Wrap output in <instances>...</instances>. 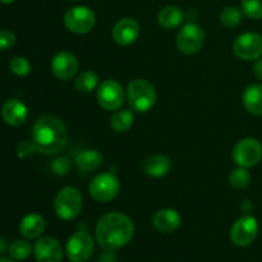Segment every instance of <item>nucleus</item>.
<instances>
[{
	"mask_svg": "<svg viewBox=\"0 0 262 262\" xmlns=\"http://www.w3.org/2000/svg\"><path fill=\"white\" fill-rule=\"evenodd\" d=\"M96 241L105 251H117L124 247L135 235V224L122 212H109L97 222Z\"/></svg>",
	"mask_w": 262,
	"mask_h": 262,
	"instance_id": "f257e3e1",
	"label": "nucleus"
},
{
	"mask_svg": "<svg viewBox=\"0 0 262 262\" xmlns=\"http://www.w3.org/2000/svg\"><path fill=\"white\" fill-rule=\"evenodd\" d=\"M96 15L94 10L83 5H77L67 10L64 15V25L71 32L83 35L95 27Z\"/></svg>",
	"mask_w": 262,
	"mask_h": 262,
	"instance_id": "6e6552de",
	"label": "nucleus"
},
{
	"mask_svg": "<svg viewBox=\"0 0 262 262\" xmlns=\"http://www.w3.org/2000/svg\"><path fill=\"white\" fill-rule=\"evenodd\" d=\"M171 159L165 155H152L143 164V170L152 178H161L171 169Z\"/></svg>",
	"mask_w": 262,
	"mask_h": 262,
	"instance_id": "aec40b11",
	"label": "nucleus"
},
{
	"mask_svg": "<svg viewBox=\"0 0 262 262\" xmlns=\"http://www.w3.org/2000/svg\"><path fill=\"white\" fill-rule=\"evenodd\" d=\"M79 68L78 60L69 51H60L51 60V72L60 81L73 78Z\"/></svg>",
	"mask_w": 262,
	"mask_h": 262,
	"instance_id": "ddd939ff",
	"label": "nucleus"
},
{
	"mask_svg": "<svg viewBox=\"0 0 262 262\" xmlns=\"http://www.w3.org/2000/svg\"><path fill=\"white\" fill-rule=\"evenodd\" d=\"M258 234V223L256 217L246 215L238 219L230 229V239L238 247H247Z\"/></svg>",
	"mask_w": 262,
	"mask_h": 262,
	"instance_id": "f8f14e48",
	"label": "nucleus"
},
{
	"mask_svg": "<svg viewBox=\"0 0 262 262\" xmlns=\"http://www.w3.org/2000/svg\"><path fill=\"white\" fill-rule=\"evenodd\" d=\"M36 151H37V148H36L33 141H31V142L30 141H23V142H20L17 147L18 156L22 159L31 158V156H32Z\"/></svg>",
	"mask_w": 262,
	"mask_h": 262,
	"instance_id": "7c9ffc66",
	"label": "nucleus"
},
{
	"mask_svg": "<svg viewBox=\"0 0 262 262\" xmlns=\"http://www.w3.org/2000/svg\"><path fill=\"white\" fill-rule=\"evenodd\" d=\"M33 253L37 262H61L64 255L60 243L51 237L40 238L35 243Z\"/></svg>",
	"mask_w": 262,
	"mask_h": 262,
	"instance_id": "4468645a",
	"label": "nucleus"
},
{
	"mask_svg": "<svg viewBox=\"0 0 262 262\" xmlns=\"http://www.w3.org/2000/svg\"><path fill=\"white\" fill-rule=\"evenodd\" d=\"M229 183L234 189H243L251 183V174L246 168L238 166L229 174Z\"/></svg>",
	"mask_w": 262,
	"mask_h": 262,
	"instance_id": "a878e982",
	"label": "nucleus"
},
{
	"mask_svg": "<svg viewBox=\"0 0 262 262\" xmlns=\"http://www.w3.org/2000/svg\"><path fill=\"white\" fill-rule=\"evenodd\" d=\"M154 227L161 233H171L178 229L182 224V217L177 210H159L152 217Z\"/></svg>",
	"mask_w": 262,
	"mask_h": 262,
	"instance_id": "f3484780",
	"label": "nucleus"
},
{
	"mask_svg": "<svg viewBox=\"0 0 262 262\" xmlns=\"http://www.w3.org/2000/svg\"><path fill=\"white\" fill-rule=\"evenodd\" d=\"M243 14L251 19H261L262 18V0H242L241 2Z\"/></svg>",
	"mask_w": 262,
	"mask_h": 262,
	"instance_id": "cd10ccee",
	"label": "nucleus"
},
{
	"mask_svg": "<svg viewBox=\"0 0 262 262\" xmlns=\"http://www.w3.org/2000/svg\"><path fill=\"white\" fill-rule=\"evenodd\" d=\"M242 101L248 113L260 117L262 115V84L253 83L250 84L243 91Z\"/></svg>",
	"mask_w": 262,
	"mask_h": 262,
	"instance_id": "6ab92c4d",
	"label": "nucleus"
},
{
	"mask_svg": "<svg viewBox=\"0 0 262 262\" xmlns=\"http://www.w3.org/2000/svg\"><path fill=\"white\" fill-rule=\"evenodd\" d=\"M140 36V25L135 18H123L115 23L113 28V38L118 45L128 46Z\"/></svg>",
	"mask_w": 262,
	"mask_h": 262,
	"instance_id": "2eb2a0df",
	"label": "nucleus"
},
{
	"mask_svg": "<svg viewBox=\"0 0 262 262\" xmlns=\"http://www.w3.org/2000/svg\"><path fill=\"white\" fill-rule=\"evenodd\" d=\"M2 117L7 124L12 127H19L27 120L28 109L20 100L10 99L3 105Z\"/></svg>",
	"mask_w": 262,
	"mask_h": 262,
	"instance_id": "dca6fc26",
	"label": "nucleus"
},
{
	"mask_svg": "<svg viewBox=\"0 0 262 262\" xmlns=\"http://www.w3.org/2000/svg\"><path fill=\"white\" fill-rule=\"evenodd\" d=\"M15 35L9 30L0 31V50H8L15 43Z\"/></svg>",
	"mask_w": 262,
	"mask_h": 262,
	"instance_id": "2f4dec72",
	"label": "nucleus"
},
{
	"mask_svg": "<svg viewBox=\"0 0 262 262\" xmlns=\"http://www.w3.org/2000/svg\"><path fill=\"white\" fill-rule=\"evenodd\" d=\"M124 89L115 79H105L97 89V101L102 109L117 112L124 102Z\"/></svg>",
	"mask_w": 262,
	"mask_h": 262,
	"instance_id": "9d476101",
	"label": "nucleus"
},
{
	"mask_svg": "<svg viewBox=\"0 0 262 262\" xmlns=\"http://www.w3.org/2000/svg\"><path fill=\"white\" fill-rule=\"evenodd\" d=\"M2 3H5V4H10V3H13L14 0H0Z\"/></svg>",
	"mask_w": 262,
	"mask_h": 262,
	"instance_id": "c9c22d12",
	"label": "nucleus"
},
{
	"mask_svg": "<svg viewBox=\"0 0 262 262\" xmlns=\"http://www.w3.org/2000/svg\"><path fill=\"white\" fill-rule=\"evenodd\" d=\"M99 76L92 71L82 72L76 79V89L77 91L82 94H90L99 86Z\"/></svg>",
	"mask_w": 262,
	"mask_h": 262,
	"instance_id": "b1692460",
	"label": "nucleus"
},
{
	"mask_svg": "<svg viewBox=\"0 0 262 262\" xmlns=\"http://www.w3.org/2000/svg\"><path fill=\"white\" fill-rule=\"evenodd\" d=\"M10 71L19 77H26L31 72V63L23 56H15L9 63Z\"/></svg>",
	"mask_w": 262,
	"mask_h": 262,
	"instance_id": "c85d7f7f",
	"label": "nucleus"
},
{
	"mask_svg": "<svg viewBox=\"0 0 262 262\" xmlns=\"http://www.w3.org/2000/svg\"><path fill=\"white\" fill-rule=\"evenodd\" d=\"M156 99L155 87L146 79L137 78L128 83L127 100L133 112L147 113L155 105Z\"/></svg>",
	"mask_w": 262,
	"mask_h": 262,
	"instance_id": "7ed1b4c3",
	"label": "nucleus"
},
{
	"mask_svg": "<svg viewBox=\"0 0 262 262\" xmlns=\"http://www.w3.org/2000/svg\"><path fill=\"white\" fill-rule=\"evenodd\" d=\"M184 20V13L181 8L174 7V5H168L160 9L158 13V22L159 25L166 30H173V28L179 27Z\"/></svg>",
	"mask_w": 262,
	"mask_h": 262,
	"instance_id": "412c9836",
	"label": "nucleus"
},
{
	"mask_svg": "<svg viewBox=\"0 0 262 262\" xmlns=\"http://www.w3.org/2000/svg\"><path fill=\"white\" fill-rule=\"evenodd\" d=\"M8 251H9V255L12 256V258H14V260H18V261H22V260H26V258L31 255V252H32V247H31V245L27 242V241L17 239L14 241V242L10 243Z\"/></svg>",
	"mask_w": 262,
	"mask_h": 262,
	"instance_id": "bb28decb",
	"label": "nucleus"
},
{
	"mask_svg": "<svg viewBox=\"0 0 262 262\" xmlns=\"http://www.w3.org/2000/svg\"><path fill=\"white\" fill-rule=\"evenodd\" d=\"M94 238L84 230L76 232L67 242L66 253L71 262H86L94 253Z\"/></svg>",
	"mask_w": 262,
	"mask_h": 262,
	"instance_id": "1a4fd4ad",
	"label": "nucleus"
},
{
	"mask_svg": "<svg viewBox=\"0 0 262 262\" xmlns=\"http://www.w3.org/2000/svg\"><path fill=\"white\" fill-rule=\"evenodd\" d=\"M206 33L204 28L197 23H187L179 30L177 35V46L179 51L186 55H193L199 53L205 45Z\"/></svg>",
	"mask_w": 262,
	"mask_h": 262,
	"instance_id": "39448f33",
	"label": "nucleus"
},
{
	"mask_svg": "<svg viewBox=\"0 0 262 262\" xmlns=\"http://www.w3.org/2000/svg\"><path fill=\"white\" fill-rule=\"evenodd\" d=\"M76 165L82 171H91L104 163V156L96 150H83L76 156Z\"/></svg>",
	"mask_w": 262,
	"mask_h": 262,
	"instance_id": "4be33fe9",
	"label": "nucleus"
},
{
	"mask_svg": "<svg viewBox=\"0 0 262 262\" xmlns=\"http://www.w3.org/2000/svg\"><path fill=\"white\" fill-rule=\"evenodd\" d=\"M120 182L113 173L97 174L89 186V192L94 200L99 202H109L118 196Z\"/></svg>",
	"mask_w": 262,
	"mask_h": 262,
	"instance_id": "0eeeda50",
	"label": "nucleus"
},
{
	"mask_svg": "<svg viewBox=\"0 0 262 262\" xmlns=\"http://www.w3.org/2000/svg\"><path fill=\"white\" fill-rule=\"evenodd\" d=\"M233 161L242 168H252L257 165L262 159V145L258 140L252 137L238 141L233 148Z\"/></svg>",
	"mask_w": 262,
	"mask_h": 262,
	"instance_id": "423d86ee",
	"label": "nucleus"
},
{
	"mask_svg": "<svg viewBox=\"0 0 262 262\" xmlns=\"http://www.w3.org/2000/svg\"><path fill=\"white\" fill-rule=\"evenodd\" d=\"M135 122V115L129 110H117L110 119V125L118 133H124L130 129Z\"/></svg>",
	"mask_w": 262,
	"mask_h": 262,
	"instance_id": "5701e85b",
	"label": "nucleus"
},
{
	"mask_svg": "<svg viewBox=\"0 0 262 262\" xmlns=\"http://www.w3.org/2000/svg\"><path fill=\"white\" fill-rule=\"evenodd\" d=\"M45 220L38 214H28L20 220L19 233L27 239H35L40 237L45 230Z\"/></svg>",
	"mask_w": 262,
	"mask_h": 262,
	"instance_id": "a211bd4d",
	"label": "nucleus"
},
{
	"mask_svg": "<svg viewBox=\"0 0 262 262\" xmlns=\"http://www.w3.org/2000/svg\"><path fill=\"white\" fill-rule=\"evenodd\" d=\"M235 56L242 60H257L262 56V36L256 32H246L233 42Z\"/></svg>",
	"mask_w": 262,
	"mask_h": 262,
	"instance_id": "9b49d317",
	"label": "nucleus"
},
{
	"mask_svg": "<svg viewBox=\"0 0 262 262\" xmlns=\"http://www.w3.org/2000/svg\"><path fill=\"white\" fill-rule=\"evenodd\" d=\"M243 18V12L242 9L237 7H227L222 13H220V22L223 26H225L227 28H233L237 27L238 25H241Z\"/></svg>",
	"mask_w": 262,
	"mask_h": 262,
	"instance_id": "393cba45",
	"label": "nucleus"
},
{
	"mask_svg": "<svg viewBox=\"0 0 262 262\" xmlns=\"http://www.w3.org/2000/svg\"><path fill=\"white\" fill-rule=\"evenodd\" d=\"M0 262H17V261H15V260H12V258L3 257V258H0Z\"/></svg>",
	"mask_w": 262,
	"mask_h": 262,
	"instance_id": "f704fd0d",
	"label": "nucleus"
},
{
	"mask_svg": "<svg viewBox=\"0 0 262 262\" xmlns=\"http://www.w3.org/2000/svg\"><path fill=\"white\" fill-rule=\"evenodd\" d=\"M8 248H9V246H8L7 239H4L3 237H0V253H4Z\"/></svg>",
	"mask_w": 262,
	"mask_h": 262,
	"instance_id": "72a5a7b5",
	"label": "nucleus"
},
{
	"mask_svg": "<svg viewBox=\"0 0 262 262\" xmlns=\"http://www.w3.org/2000/svg\"><path fill=\"white\" fill-rule=\"evenodd\" d=\"M51 170L56 176H66L71 170V161L66 156H59L51 163Z\"/></svg>",
	"mask_w": 262,
	"mask_h": 262,
	"instance_id": "c756f323",
	"label": "nucleus"
},
{
	"mask_svg": "<svg viewBox=\"0 0 262 262\" xmlns=\"http://www.w3.org/2000/svg\"><path fill=\"white\" fill-rule=\"evenodd\" d=\"M32 141L38 152L56 155L66 148L68 130L63 120L53 115H42L32 128Z\"/></svg>",
	"mask_w": 262,
	"mask_h": 262,
	"instance_id": "f03ea898",
	"label": "nucleus"
},
{
	"mask_svg": "<svg viewBox=\"0 0 262 262\" xmlns=\"http://www.w3.org/2000/svg\"><path fill=\"white\" fill-rule=\"evenodd\" d=\"M55 212L60 219L73 220L81 214L83 207V197L74 187H66L58 192L54 201Z\"/></svg>",
	"mask_w": 262,
	"mask_h": 262,
	"instance_id": "20e7f679",
	"label": "nucleus"
},
{
	"mask_svg": "<svg viewBox=\"0 0 262 262\" xmlns=\"http://www.w3.org/2000/svg\"><path fill=\"white\" fill-rule=\"evenodd\" d=\"M253 74H255L256 78L262 81V58L257 59L253 64Z\"/></svg>",
	"mask_w": 262,
	"mask_h": 262,
	"instance_id": "473e14b6",
	"label": "nucleus"
}]
</instances>
